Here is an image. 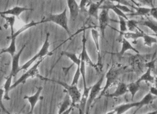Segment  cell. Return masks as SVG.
<instances>
[{"label": "cell", "instance_id": "6da1fadb", "mask_svg": "<svg viewBox=\"0 0 157 114\" xmlns=\"http://www.w3.org/2000/svg\"><path fill=\"white\" fill-rule=\"evenodd\" d=\"M39 78H40V79H42L43 81H51V82H53V83L59 84V85H60L62 86L64 89H65V92H67V93H68L71 99V105L70 108H69L68 110L66 111L65 112L66 113H68L70 112L73 108L76 106V104L78 103H80L81 97H82V93H81V92L80 91V90L78 89L76 85H69L65 83V82L58 81V80L49 79V78L41 77L40 75L39 76Z\"/></svg>", "mask_w": 157, "mask_h": 114}, {"label": "cell", "instance_id": "7a4b0ae2", "mask_svg": "<svg viewBox=\"0 0 157 114\" xmlns=\"http://www.w3.org/2000/svg\"><path fill=\"white\" fill-rule=\"evenodd\" d=\"M126 66H122V65H113L109 69L106 74V82L105 84V86L104 88L101 89V92H100V94L99 97L96 98L95 101L100 99L102 96L105 94L106 92L115 83V82L117 81L118 78L122 74L125 69H126Z\"/></svg>", "mask_w": 157, "mask_h": 114}, {"label": "cell", "instance_id": "3957f363", "mask_svg": "<svg viewBox=\"0 0 157 114\" xmlns=\"http://www.w3.org/2000/svg\"><path fill=\"white\" fill-rule=\"evenodd\" d=\"M49 35H50L49 33H47V34H46V38L45 40V42L43 43L41 49H40V51L38 52V54H36L35 56L32 58L30 60H29L27 63L24 64L21 67H20L19 69V72L21 71V70L28 69L29 68H30V66L32 65V64H33L35 61L40 59V58H45L46 56H51V55L53 54V51L52 52L49 51V46H50V43H49Z\"/></svg>", "mask_w": 157, "mask_h": 114}, {"label": "cell", "instance_id": "277c9868", "mask_svg": "<svg viewBox=\"0 0 157 114\" xmlns=\"http://www.w3.org/2000/svg\"><path fill=\"white\" fill-rule=\"evenodd\" d=\"M67 8H65L62 13L58 14H50L49 15L45 18L43 19V23L46 22H53L56 24L61 26L64 30H65L69 35H71L70 31H69V26H68V19L67 16Z\"/></svg>", "mask_w": 157, "mask_h": 114}, {"label": "cell", "instance_id": "5b68a950", "mask_svg": "<svg viewBox=\"0 0 157 114\" xmlns=\"http://www.w3.org/2000/svg\"><path fill=\"white\" fill-rule=\"evenodd\" d=\"M44 60V58H40V59L37 60L36 63H34V65L32 67V68L28 69L27 72H25L24 75H22L18 80H17L15 83H14L13 85H11L10 89H13L15 88L17 86H18L20 84H24L26 81H27L29 78H34V77H39V73L38 71V67L41 63L42 61Z\"/></svg>", "mask_w": 157, "mask_h": 114}, {"label": "cell", "instance_id": "8992f818", "mask_svg": "<svg viewBox=\"0 0 157 114\" xmlns=\"http://www.w3.org/2000/svg\"><path fill=\"white\" fill-rule=\"evenodd\" d=\"M104 77H105L104 74H102L100 79L97 81V83H95L94 86H92L91 89H90L88 100H87L86 106V113H88L89 112L90 108L91 107L93 103L95 101L97 98V96H98L99 93L101 92V85H102Z\"/></svg>", "mask_w": 157, "mask_h": 114}, {"label": "cell", "instance_id": "52a82bcc", "mask_svg": "<svg viewBox=\"0 0 157 114\" xmlns=\"http://www.w3.org/2000/svg\"><path fill=\"white\" fill-rule=\"evenodd\" d=\"M98 21L101 37L103 39H105V30L107 26H109V22L112 21L109 16V10L101 9L100 13L99 14Z\"/></svg>", "mask_w": 157, "mask_h": 114}, {"label": "cell", "instance_id": "ba28073f", "mask_svg": "<svg viewBox=\"0 0 157 114\" xmlns=\"http://www.w3.org/2000/svg\"><path fill=\"white\" fill-rule=\"evenodd\" d=\"M91 36H92L93 39H94L95 47H96V51H97V54H98L97 65L98 67L99 70H100V72L101 71V69L103 68V65H102V57H101L100 43H99V37H100V34H99L98 31L97 30L93 28L91 29Z\"/></svg>", "mask_w": 157, "mask_h": 114}, {"label": "cell", "instance_id": "9c48e42d", "mask_svg": "<svg viewBox=\"0 0 157 114\" xmlns=\"http://www.w3.org/2000/svg\"><path fill=\"white\" fill-rule=\"evenodd\" d=\"M86 36H85V31H83V35H82V52L80 54V57L81 59H82L85 61V62L87 65H90L91 67H93L98 72H100L99 70L98 67L97 65V64H94L93 63V61H91V58H90L88 53H87L86 51Z\"/></svg>", "mask_w": 157, "mask_h": 114}, {"label": "cell", "instance_id": "30bf717a", "mask_svg": "<svg viewBox=\"0 0 157 114\" xmlns=\"http://www.w3.org/2000/svg\"><path fill=\"white\" fill-rule=\"evenodd\" d=\"M26 45H27V43H25L24 45L22 47V48L20 49L19 52H17V53H16L12 57V69H11V72L10 75L13 76V78L19 72V58L20 57H21L22 52H24L25 49Z\"/></svg>", "mask_w": 157, "mask_h": 114}, {"label": "cell", "instance_id": "8fae6325", "mask_svg": "<svg viewBox=\"0 0 157 114\" xmlns=\"http://www.w3.org/2000/svg\"><path fill=\"white\" fill-rule=\"evenodd\" d=\"M139 104H140V103L139 102H135V103H126V104H120L119 106L115 107V109L112 110L111 112H107V113H119V114H121L124 113L125 112H126L127 111H128L129 109H132V108L134 107H139Z\"/></svg>", "mask_w": 157, "mask_h": 114}, {"label": "cell", "instance_id": "7c38bea8", "mask_svg": "<svg viewBox=\"0 0 157 114\" xmlns=\"http://www.w3.org/2000/svg\"><path fill=\"white\" fill-rule=\"evenodd\" d=\"M100 9H106V10H112L115 13V14H117L118 17H122L126 20H128V17H127V15L125 14L124 12H122L121 10H120L119 8H117L116 4H113V2H111L110 1H107L105 2L104 1L103 4L100 6Z\"/></svg>", "mask_w": 157, "mask_h": 114}, {"label": "cell", "instance_id": "4fadbf2b", "mask_svg": "<svg viewBox=\"0 0 157 114\" xmlns=\"http://www.w3.org/2000/svg\"><path fill=\"white\" fill-rule=\"evenodd\" d=\"M42 90H43V87H39L37 88V92H36L35 94H34L33 96H25L24 97V98L25 99V100H28L29 103L30 104V111L29 112V113H33V110L36 106L37 102L39 100L40 97V93H41Z\"/></svg>", "mask_w": 157, "mask_h": 114}, {"label": "cell", "instance_id": "5bb4252c", "mask_svg": "<svg viewBox=\"0 0 157 114\" xmlns=\"http://www.w3.org/2000/svg\"><path fill=\"white\" fill-rule=\"evenodd\" d=\"M67 6L70 13V18L72 21H75L80 12L79 4L75 0H67Z\"/></svg>", "mask_w": 157, "mask_h": 114}, {"label": "cell", "instance_id": "9a60e30c", "mask_svg": "<svg viewBox=\"0 0 157 114\" xmlns=\"http://www.w3.org/2000/svg\"><path fill=\"white\" fill-rule=\"evenodd\" d=\"M105 0H100L98 2H89L88 14L90 17H93L98 20L99 9H100V6L103 4Z\"/></svg>", "mask_w": 157, "mask_h": 114}, {"label": "cell", "instance_id": "2e32d148", "mask_svg": "<svg viewBox=\"0 0 157 114\" xmlns=\"http://www.w3.org/2000/svg\"><path fill=\"white\" fill-rule=\"evenodd\" d=\"M33 10L32 8H25V7H20V6H15L10 9H8L5 11L0 12V15L1 14H4V15H12L19 17L20 14L25 11H30Z\"/></svg>", "mask_w": 157, "mask_h": 114}, {"label": "cell", "instance_id": "e0dca14e", "mask_svg": "<svg viewBox=\"0 0 157 114\" xmlns=\"http://www.w3.org/2000/svg\"><path fill=\"white\" fill-rule=\"evenodd\" d=\"M91 87H84L82 97H81L80 101L79 103V111H80V113H83L85 112L86 103H87V100H88L90 89H91Z\"/></svg>", "mask_w": 157, "mask_h": 114}, {"label": "cell", "instance_id": "ac0fdd59", "mask_svg": "<svg viewBox=\"0 0 157 114\" xmlns=\"http://www.w3.org/2000/svg\"><path fill=\"white\" fill-rule=\"evenodd\" d=\"M128 92V89L127 85L121 82V83H120L118 84L117 89H116L114 93L106 95V96L110 98H118L124 94H126Z\"/></svg>", "mask_w": 157, "mask_h": 114}, {"label": "cell", "instance_id": "d6986e66", "mask_svg": "<svg viewBox=\"0 0 157 114\" xmlns=\"http://www.w3.org/2000/svg\"><path fill=\"white\" fill-rule=\"evenodd\" d=\"M121 41L122 43V45H121V51L120 52V53H119V55H120V56H123L125 52L128 50H132L133 52H135V53H136L137 54H139V52L135 48H134V47L131 45V43L128 41V40L125 39V38H123Z\"/></svg>", "mask_w": 157, "mask_h": 114}, {"label": "cell", "instance_id": "ffe728a7", "mask_svg": "<svg viewBox=\"0 0 157 114\" xmlns=\"http://www.w3.org/2000/svg\"><path fill=\"white\" fill-rule=\"evenodd\" d=\"M136 12H133L131 13L127 14V17H135V16H141V17H145L147 14H150V11L152 10V8L147 7H141V6H136Z\"/></svg>", "mask_w": 157, "mask_h": 114}, {"label": "cell", "instance_id": "44dd1931", "mask_svg": "<svg viewBox=\"0 0 157 114\" xmlns=\"http://www.w3.org/2000/svg\"><path fill=\"white\" fill-rule=\"evenodd\" d=\"M137 30L139 31H136V33L135 32H126L123 34H122V37L123 38H125L126 39H132V40H136L139 39V38L143 37V35L144 32L142 31L140 28L138 27Z\"/></svg>", "mask_w": 157, "mask_h": 114}, {"label": "cell", "instance_id": "7402d4cb", "mask_svg": "<svg viewBox=\"0 0 157 114\" xmlns=\"http://www.w3.org/2000/svg\"><path fill=\"white\" fill-rule=\"evenodd\" d=\"M43 23V20H41V21H40V22H34V21L31 22L29 23H28V24H25L24 26H23L22 27L19 29V30L16 31L15 33H14V34H11V36H10V38H15V39H16V38L18 37L20 34H21L23 32H24L26 30H28V29L33 27V26H36L37 25L40 24V23Z\"/></svg>", "mask_w": 157, "mask_h": 114}, {"label": "cell", "instance_id": "603a6c76", "mask_svg": "<svg viewBox=\"0 0 157 114\" xmlns=\"http://www.w3.org/2000/svg\"><path fill=\"white\" fill-rule=\"evenodd\" d=\"M139 25L146 26V27L149 28L150 30H152L157 35V24L155 22L151 21L147 17L145 19L139 20Z\"/></svg>", "mask_w": 157, "mask_h": 114}, {"label": "cell", "instance_id": "cb8c5ba5", "mask_svg": "<svg viewBox=\"0 0 157 114\" xmlns=\"http://www.w3.org/2000/svg\"><path fill=\"white\" fill-rule=\"evenodd\" d=\"M156 96H154L153 94H152L150 92H149L147 93V94L145 95L144 97L141 100L139 101V103H140V104H139V107L137 108V109L135 111V113L139 111V109H141V108L143 107L144 106H145V105H148V104H150L152 103L153 100H155L156 98Z\"/></svg>", "mask_w": 157, "mask_h": 114}, {"label": "cell", "instance_id": "d4e9b609", "mask_svg": "<svg viewBox=\"0 0 157 114\" xmlns=\"http://www.w3.org/2000/svg\"><path fill=\"white\" fill-rule=\"evenodd\" d=\"M71 97L69 96L68 93H66V96H65V98H64L63 101L60 104L59 113H65L66 111L68 110V108L69 107H71Z\"/></svg>", "mask_w": 157, "mask_h": 114}, {"label": "cell", "instance_id": "484cf974", "mask_svg": "<svg viewBox=\"0 0 157 114\" xmlns=\"http://www.w3.org/2000/svg\"><path fill=\"white\" fill-rule=\"evenodd\" d=\"M128 89V92L131 93L132 96V100L135 98V96L136 93H137L139 90L141 89V83L139 81H135L133 82V83H130L127 85Z\"/></svg>", "mask_w": 157, "mask_h": 114}, {"label": "cell", "instance_id": "4316f807", "mask_svg": "<svg viewBox=\"0 0 157 114\" xmlns=\"http://www.w3.org/2000/svg\"><path fill=\"white\" fill-rule=\"evenodd\" d=\"M152 69L151 68H147V71L145 72L143 75H141V77L139 78L137 81L141 82V81H145L146 83H155V77L152 76Z\"/></svg>", "mask_w": 157, "mask_h": 114}, {"label": "cell", "instance_id": "83f0119b", "mask_svg": "<svg viewBox=\"0 0 157 114\" xmlns=\"http://www.w3.org/2000/svg\"><path fill=\"white\" fill-rule=\"evenodd\" d=\"M16 39L15 38H10V44L9 47L6 49H2L1 54L4 53H9L11 57H13L16 54Z\"/></svg>", "mask_w": 157, "mask_h": 114}, {"label": "cell", "instance_id": "f1b7e54d", "mask_svg": "<svg viewBox=\"0 0 157 114\" xmlns=\"http://www.w3.org/2000/svg\"><path fill=\"white\" fill-rule=\"evenodd\" d=\"M13 77V76L10 75L9 77L6 78V81L5 82V84L3 88L4 90V98L6 100H10V97H9V92L11 90V83H12V79Z\"/></svg>", "mask_w": 157, "mask_h": 114}, {"label": "cell", "instance_id": "f546056e", "mask_svg": "<svg viewBox=\"0 0 157 114\" xmlns=\"http://www.w3.org/2000/svg\"><path fill=\"white\" fill-rule=\"evenodd\" d=\"M63 55H65V56L67 57L69 59H70L73 63L75 64V65H80V62H81V59H80V57H78L77 55L75 53H73V52H67V51H63L62 52V54H61V56Z\"/></svg>", "mask_w": 157, "mask_h": 114}, {"label": "cell", "instance_id": "4dcf8cb0", "mask_svg": "<svg viewBox=\"0 0 157 114\" xmlns=\"http://www.w3.org/2000/svg\"><path fill=\"white\" fill-rule=\"evenodd\" d=\"M143 39L144 42V45L147 47H151L153 43H157V39L155 37H154L151 35L147 34L146 33H144L143 35Z\"/></svg>", "mask_w": 157, "mask_h": 114}, {"label": "cell", "instance_id": "1f68e13d", "mask_svg": "<svg viewBox=\"0 0 157 114\" xmlns=\"http://www.w3.org/2000/svg\"><path fill=\"white\" fill-rule=\"evenodd\" d=\"M119 17V23H120V37H122V34L128 31L127 27V20L125 19L124 17Z\"/></svg>", "mask_w": 157, "mask_h": 114}, {"label": "cell", "instance_id": "d6a6232c", "mask_svg": "<svg viewBox=\"0 0 157 114\" xmlns=\"http://www.w3.org/2000/svg\"><path fill=\"white\" fill-rule=\"evenodd\" d=\"M1 16L2 18H4L6 19V21L7 22V23L10 26V27L11 28V34H14V23H15L16 19H15V16H7V15H4V14H1Z\"/></svg>", "mask_w": 157, "mask_h": 114}, {"label": "cell", "instance_id": "836d02e7", "mask_svg": "<svg viewBox=\"0 0 157 114\" xmlns=\"http://www.w3.org/2000/svg\"><path fill=\"white\" fill-rule=\"evenodd\" d=\"M138 25H139V20H135V19L127 20L128 30L130 31L134 32L135 30V29L137 30Z\"/></svg>", "mask_w": 157, "mask_h": 114}, {"label": "cell", "instance_id": "e575fe53", "mask_svg": "<svg viewBox=\"0 0 157 114\" xmlns=\"http://www.w3.org/2000/svg\"><path fill=\"white\" fill-rule=\"evenodd\" d=\"M80 66V65L77 66L76 72H75V75L74 77V78H73V81L71 83V85H77L78 83V81H79V78H80V75H81Z\"/></svg>", "mask_w": 157, "mask_h": 114}, {"label": "cell", "instance_id": "d590c367", "mask_svg": "<svg viewBox=\"0 0 157 114\" xmlns=\"http://www.w3.org/2000/svg\"><path fill=\"white\" fill-rule=\"evenodd\" d=\"M4 90L3 87H0V108L2 109V111L6 113H10V112L7 111V109H6L4 104L2 103V99L4 98Z\"/></svg>", "mask_w": 157, "mask_h": 114}, {"label": "cell", "instance_id": "8d00e7d4", "mask_svg": "<svg viewBox=\"0 0 157 114\" xmlns=\"http://www.w3.org/2000/svg\"><path fill=\"white\" fill-rule=\"evenodd\" d=\"M117 6V8L120 9V10H121L122 12H124V13H133V10L130 9V8L127 6L126 5H124V4H116Z\"/></svg>", "mask_w": 157, "mask_h": 114}, {"label": "cell", "instance_id": "74e56055", "mask_svg": "<svg viewBox=\"0 0 157 114\" xmlns=\"http://www.w3.org/2000/svg\"><path fill=\"white\" fill-rule=\"evenodd\" d=\"M108 1H110L111 2H117V3H118V4H124V5H126V6H130V7L135 8V9L136 7V6H133L132 4H130L129 2H126V0H108Z\"/></svg>", "mask_w": 157, "mask_h": 114}, {"label": "cell", "instance_id": "f35d334b", "mask_svg": "<svg viewBox=\"0 0 157 114\" xmlns=\"http://www.w3.org/2000/svg\"><path fill=\"white\" fill-rule=\"evenodd\" d=\"M89 0H80L79 7L81 11H85V8L86 6H88L89 4Z\"/></svg>", "mask_w": 157, "mask_h": 114}, {"label": "cell", "instance_id": "ab89813d", "mask_svg": "<svg viewBox=\"0 0 157 114\" xmlns=\"http://www.w3.org/2000/svg\"><path fill=\"white\" fill-rule=\"evenodd\" d=\"M136 1L141 3V4L145 6H149L150 8H154L153 5V0H136Z\"/></svg>", "mask_w": 157, "mask_h": 114}, {"label": "cell", "instance_id": "60d3db41", "mask_svg": "<svg viewBox=\"0 0 157 114\" xmlns=\"http://www.w3.org/2000/svg\"><path fill=\"white\" fill-rule=\"evenodd\" d=\"M156 61H157V58H155V59L150 61V62L147 63L146 64H145V67H146V68H151L152 69V70H155V63H156Z\"/></svg>", "mask_w": 157, "mask_h": 114}, {"label": "cell", "instance_id": "b9f144b4", "mask_svg": "<svg viewBox=\"0 0 157 114\" xmlns=\"http://www.w3.org/2000/svg\"><path fill=\"white\" fill-rule=\"evenodd\" d=\"M150 14L151 16H152L157 21V8H152V10L150 11Z\"/></svg>", "mask_w": 157, "mask_h": 114}, {"label": "cell", "instance_id": "7bdbcfd3", "mask_svg": "<svg viewBox=\"0 0 157 114\" xmlns=\"http://www.w3.org/2000/svg\"><path fill=\"white\" fill-rule=\"evenodd\" d=\"M150 92L153 94L154 96H157V88L156 87L152 86L150 87Z\"/></svg>", "mask_w": 157, "mask_h": 114}, {"label": "cell", "instance_id": "ee69618b", "mask_svg": "<svg viewBox=\"0 0 157 114\" xmlns=\"http://www.w3.org/2000/svg\"><path fill=\"white\" fill-rule=\"evenodd\" d=\"M154 84H155V87L157 88V77L155 78V83H154Z\"/></svg>", "mask_w": 157, "mask_h": 114}, {"label": "cell", "instance_id": "f6af8a7d", "mask_svg": "<svg viewBox=\"0 0 157 114\" xmlns=\"http://www.w3.org/2000/svg\"><path fill=\"white\" fill-rule=\"evenodd\" d=\"M1 51H2V49H0V55H1Z\"/></svg>", "mask_w": 157, "mask_h": 114}, {"label": "cell", "instance_id": "bcb514c9", "mask_svg": "<svg viewBox=\"0 0 157 114\" xmlns=\"http://www.w3.org/2000/svg\"><path fill=\"white\" fill-rule=\"evenodd\" d=\"M0 30H2V28H1V27H0Z\"/></svg>", "mask_w": 157, "mask_h": 114}, {"label": "cell", "instance_id": "7dc6e473", "mask_svg": "<svg viewBox=\"0 0 157 114\" xmlns=\"http://www.w3.org/2000/svg\"></svg>", "mask_w": 157, "mask_h": 114}]
</instances>
